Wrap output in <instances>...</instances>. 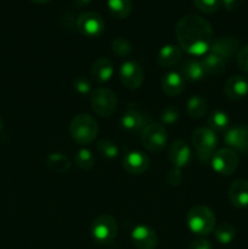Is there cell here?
I'll return each instance as SVG.
<instances>
[{"label": "cell", "instance_id": "obj_29", "mask_svg": "<svg viewBox=\"0 0 248 249\" xmlns=\"http://www.w3.org/2000/svg\"><path fill=\"white\" fill-rule=\"evenodd\" d=\"M74 162L79 169L88 172V170L92 169V167L95 165V158L91 151L88 150V148H82L75 153Z\"/></svg>", "mask_w": 248, "mask_h": 249}, {"label": "cell", "instance_id": "obj_38", "mask_svg": "<svg viewBox=\"0 0 248 249\" xmlns=\"http://www.w3.org/2000/svg\"><path fill=\"white\" fill-rule=\"evenodd\" d=\"M242 0H221V5L224 6V9H226L228 11H233V10L237 9L241 5Z\"/></svg>", "mask_w": 248, "mask_h": 249}, {"label": "cell", "instance_id": "obj_32", "mask_svg": "<svg viewBox=\"0 0 248 249\" xmlns=\"http://www.w3.org/2000/svg\"><path fill=\"white\" fill-rule=\"evenodd\" d=\"M97 151L100 152V155L104 156L106 158H114L118 156V147L114 142L109 140H101L97 143Z\"/></svg>", "mask_w": 248, "mask_h": 249}, {"label": "cell", "instance_id": "obj_27", "mask_svg": "<svg viewBox=\"0 0 248 249\" xmlns=\"http://www.w3.org/2000/svg\"><path fill=\"white\" fill-rule=\"evenodd\" d=\"M216 241L221 245H229L236 237V229L229 223H221L214 229Z\"/></svg>", "mask_w": 248, "mask_h": 249}, {"label": "cell", "instance_id": "obj_11", "mask_svg": "<svg viewBox=\"0 0 248 249\" xmlns=\"http://www.w3.org/2000/svg\"><path fill=\"white\" fill-rule=\"evenodd\" d=\"M240 50V41L235 36H221V38L213 40L209 53L219 56L224 61L231 60L235 57L236 53Z\"/></svg>", "mask_w": 248, "mask_h": 249}, {"label": "cell", "instance_id": "obj_21", "mask_svg": "<svg viewBox=\"0 0 248 249\" xmlns=\"http://www.w3.org/2000/svg\"><path fill=\"white\" fill-rule=\"evenodd\" d=\"M180 72H181L184 79L192 80V82L203 79L204 74H206L201 65V61H197L195 58H186L182 61Z\"/></svg>", "mask_w": 248, "mask_h": 249}, {"label": "cell", "instance_id": "obj_23", "mask_svg": "<svg viewBox=\"0 0 248 249\" xmlns=\"http://www.w3.org/2000/svg\"><path fill=\"white\" fill-rule=\"evenodd\" d=\"M201 65L202 67H203V71L206 74L219 75L225 71L226 61H224L223 58L214 55V53H206L204 56H202Z\"/></svg>", "mask_w": 248, "mask_h": 249}, {"label": "cell", "instance_id": "obj_14", "mask_svg": "<svg viewBox=\"0 0 248 249\" xmlns=\"http://www.w3.org/2000/svg\"><path fill=\"white\" fill-rule=\"evenodd\" d=\"M191 148L185 141L175 140L173 141L169 147V160L174 168H185L191 162Z\"/></svg>", "mask_w": 248, "mask_h": 249}, {"label": "cell", "instance_id": "obj_19", "mask_svg": "<svg viewBox=\"0 0 248 249\" xmlns=\"http://www.w3.org/2000/svg\"><path fill=\"white\" fill-rule=\"evenodd\" d=\"M224 94L233 101L242 99L248 94V82L241 75H233L225 83Z\"/></svg>", "mask_w": 248, "mask_h": 249}, {"label": "cell", "instance_id": "obj_34", "mask_svg": "<svg viewBox=\"0 0 248 249\" xmlns=\"http://www.w3.org/2000/svg\"><path fill=\"white\" fill-rule=\"evenodd\" d=\"M73 87H74L75 91L80 95H88L91 90V85H90L89 80L83 77H78L73 83Z\"/></svg>", "mask_w": 248, "mask_h": 249}, {"label": "cell", "instance_id": "obj_37", "mask_svg": "<svg viewBox=\"0 0 248 249\" xmlns=\"http://www.w3.org/2000/svg\"><path fill=\"white\" fill-rule=\"evenodd\" d=\"M189 249H212V245L206 238H197L190 243Z\"/></svg>", "mask_w": 248, "mask_h": 249}, {"label": "cell", "instance_id": "obj_2", "mask_svg": "<svg viewBox=\"0 0 248 249\" xmlns=\"http://www.w3.org/2000/svg\"><path fill=\"white\" fill-rule=\"evenodd\" d=\"M70 134L73 140L79 145H89L99 134L96 119L87 113L78 114L71 122Z\"/></svg>", "mask_w": 248, "mask_h": 249}, {"label": "cell", "instance_id": "obj_8", "mask_svg": "<svg viewBox=\"0 0 248 249\" xmlns=\"http://www.w3.org/2000/svg\"><path fill=\"white\" fill-rule=\"evenodd\" d=\"M77 28L82 36L88 38H97L104 33L105 21L97 12L88 11L78 17Z\"/></svg>", "mask_w": 248, "mask_h": 249}, {"label": "cell", "instance_id": "obj_26", "mask_svg": "<svg viewBox=\"0 0 248 249\" xmlns=\"http://www.w3.org/2000/svg\"><path fill=\"white\" fill-rule=\"evenodd\" d=\"M187 113L191 116L192 118H202L206 116L208 112V104H207L206 99L199 95H195V96L190 97L187 101Z\"/></svg>", "mask_w": 248, "mask_h": 249}, {"label": "cell", "instance_id": "obj_1", "mask_svg": "<svg viewBox=\"0 0 248 249\" xmlns=\"http://www.w3.org/2000/svg\"><path fill=\"white\" fill-rule=\"evenodd\" d=\"M175 36L180 48L192 56H204L213 43L211 23L198 15L181 17L175 27Z\"/></svg>", "mask_w": 248, "mask_h": 249}, {"label": "cell", "instance_id": "obj_24", "mask_svg": "<svg viewBox=\"0 0 248 249\" xmlns=\"http://www.w3.org/2000/svg\"><path fill=\"white\" fill-rule=\"evenodd\" d=\"M107 6L112 16L118 19H124L131 14L133 2L131 0H108Z\"/></svg>", "mask_w": 248, "mask_h": 249}, {"label": "cell", "instance_id": "obj_3", "mask_svg": "<svg viewBox=\"0 0 248 249\" xmlns=\"http://www.w3.org/2000/svg\"><path fill=\"white\" fill-rule=\"evenodd\" d=\"M187 225L194 233L207 236L215 229V216L206 206H195L187 213Z\"/></svg>", "mask_w": 248, "mask_h": 249}, {"label": "cell", "instance_id": "obj_35", "mask_svg": "<svg viewBox=\"0 0 248 249\" xmlns=\"http://www.w3.org/2000/svg\"><path fill=\"white\" fill-rule=\"evenodd\" d=\"M165 180H167V182L170 186H179L182 181L181 169H179V168H173L172 170L168 172Z\"/></svg>", "mask_w": 248, "mask_h": 249}, {"label": "cell", "instance_id": "obj_25", "mask_svg": "<svg viewBox=\"0 0 248 249\" xmlns=\"http://www.w3.org/2000/svg\"><path fill=\"white\" fill-rule=\"evenodd\" d=\"M46 165H48V168H50L53 172L63 174V173L70 170L71 162L70 160H68L67 156L63 155V153L53 152L51 153V155H49L48 158H46Z\"/></svg>", "mask_w": 248, "mask_h": 249}, {"label": "cell", "instance_id": "obj_28", "mask_svg": "<svg viewBox=\"0 0 248 249\" xmlns=\"http://www.w3.org/2000/svg\"><path fill=\"white\" fill-rule=\"evenodd\" d=\"M230 118L223 111H214L208 118V125L213 131H223L229 128Z\"/></svg>", "mask_w": 248, "mask_h": 249}, {"label": "cell", "instance_id": "obj_41", "mask_svg": "<svg viewBox=\"0 0 248 249\" xmlns=\"http://www.w3.org/2000/svg\"><path fill=\"white\" fill-rule=\"evenodd\" d=\"M2 128H4V122H2V119L0 118V130H1Z\"/></svg>", "mask_w": 248, "mask_h": 249}, {"label": "cell", "instance_id": "obj_36", "mask_svg": "<svg viewBox=\"0 0 248 249\" xmlns=\"http://www.w3.org/2000/svg\"><path fill=\"white\" fill-rule=\"evenodd\" d=\"M237 63L241 67V70L248 73V44L243 46L237 53Z\"/></svg>", "mask_w": 248, "mask_h": 249}, {"label": "cell", "instance_id": "obj_4", "mask_svg": "<svg viewBox=\"0 0 248 249\" xmlns=\"http://www.w3.org/2000/svg\"><path fill=\"white\" fill-rule=\"evenodd\" d=\"M191 140L199 160L204 163L209 162L218 146V136L215 131L211 128H198L192 133Z\"/></svg>", "mask_w": 248, "mask_h": 249}, {"label": "cell", "instance_id": "obj_16", "mask_svg": "<svg viewBox=\"0 0 248 249\" xmlns=\"http://www.w3.org/2000/svg\"><path fill=\"white\" fill-rule=\"evenodd\" d=\"M148 125V117L138 108L130 107L128 111L122 116L121 118V126L128 131H140L143 130Z\"/></svg>", "mask_w": 248, "mask_h": 249}, {"label": "cell", "instance_id": "obj_22", "mask_svg": "<svg viewBox=\"0 0 248 249\" xmlns=\"http://www.w3.org/2000/svg\"><path fill=\"white\" fill-rule=\"evenodd\" d=\"M91 75L99 83H105L113 75V66L107 58H97L91 66Z\"/></svg>", "mask_w": 248, "mask_h": 249}, {"label": "cell", "instance_id": "obj_39", "mask_svg": "<svg viewBox=\"0 0 248 249\" xmlns=\"http://www.w3.org/2000/svg\"><path fill=\"white\" fill-rule=\"evenodd\" d=\"M75 1V5H77L78 7H83V6H87V5H89L90 2H91V0H74Z\"/></svg>", "mask_w": 248, "mask_h": 249}, {"label": "cell", "instance_id": "obj_13", "mask_svg": "<svg viewBox=\"0 0 248 249\" xmlns=\"http://www.w3.org/2000/svg\"><path fill=\"white\" fill-rule=\"evenodd\" d=\"M123 167L130 174L140 175L147 172L150 167V160L145 153L140 151H130L124 156Z\"/></svg>", "mask_w": 248, "mask_h": 249}, {"label": "cell", "instance_id": "obj_20", "mask_svg": "<svg viewBox=\"0 0 248 249\" xmlns=\"http://www.w3.org/2000/svg\"><path fill=\"white\" fill-rule=\"evenodd\" d=\"M162 89L168 96H177L185 89L184 78L177 72H169L162 78Z\"/></svg>", "mask_w": 248, "mask_h": 249}, {"label": "cell", "instance_id": "obj_10", "mask_svg": "<svg viewBox=\"0 0 248 249\" xmlns=\"http://www.w3.org/2000/svg\"><path fill=\"white\" fill-rule=\"evenodd\" d=\"M121 80L129 89H139L143 82V71L135 61H125L119 71Z\"/></svg>", "mask_w": 248, "mask_h": 249}, {"label": "cell", "instance_id": "obj_9", "mask_svg": "<svg viewBox=\"0 0 248 249\" xmlns=\"http://www.w3.org/2000/svg\"><path fill=\"white\" fill-rule=\"evenodd\" d=\"M214 172L220 175H231L238 167V156L231 148H221L213 155L211 160Z\"/></svg>", "mask_w": 248, "mask_h": 249}, {"label": "cell", "instance_id": "obj_31", "mask_svg": "<svg viewBox=\"0 0 248 249\" xmlns=\"http://www.w3.org/2000/svg\"><path fill=\"white\" fill-rule=\"evenodd\" d=\"M112 50L119 57H126L131 53V44L125 38H117L112 41Z\"/></svg>", "mask_w": 248, "mask_h": 249}, {"label": "cell", "instance_id": "obj_15", "mask_svg": "<svg viewBox=\"0 0 248 249\" xmlns=\"http://www.w3.org/2000/svg\"><path fill=\"white\" fill-rule=\"evenodd\" d=\"M226 145L231 147V150H237L241 152L248 151V126L238 125L230 128L224 138Z\"/></svg>", "mask_w": 248, "mask_h": 249}, {"label": "cell", "instance_id": "obj_7", "mask_svg": "<svg viewBox=\"0 0 248 249\" xmlns=\"http://www.w3.org/2000/svg\"><path fill=\"white\" fill-rule=\"evenodd\" d=\"M145 148L151 152H159L165 147L168 142V133L165 128L160 124H148L141 134Z\"/></svg>", "mask_w": 248, "mask_h": 249}, {"label": "cell", "instance_id": "obj_5", "mask_svg": "<svg viewBox=\"0 0 248 249\" xmlns=\"http://www.w3.org/2000/svg\"><path fill=\"white\" fill-rule=\"evenodd\" d=\"M91 236L100 245H108L113 242L118 232L116 219L109 214H101L97 216L91 225Z\"/></svg>", "mask_w": 248, "mask_h": 249}, {"label": "cell", "instance_id": "obj_6", "mask_svg": "<svg viewBox=\"0 0 248 249\" xmlns=\"http://www.w3.org/2000/svg\"><path fill=\"white\" fill-rule=\"evenodd\" d=\"M90 104L96 114L101 117H111L117 111L118 100L112 90L107 88H99L91 94Z\"/></svg>", "mask_w": 248, "mask_h": 249}, {"label": "cell", "instance_id": "obj_17", "mask_svg": "<svg viewBox=\"0 0 248 249\" xmlns=\"http://www.w3.org/2000/svg\"><path fill=\"white\" fill-rule=\"evenodd\" d=\"M229 201L236 208L248 207V181L237 179L229 187Z\"/></svg>", "mask_w": 248, "mask_h": 249}, {"label": "cell", "instance_id": "obj_12", "mask_svg": "<svg viewBox=\"0 0 248 249\" xmlns=\"http://www.w3.org/2000/svg\"><path fill=\"white\" fill-rule=\"evenodd\" d=\"M131 241L138 249H156L158 245L157 233L147 225H138L131 231Z\"/></svg>", "mask_w": 248, "mask_h": 249}, {"label": "cell", "instance_id": "obj_18", "mask_svg": "<svg viewBox=\"0 0 248 249\" xmlns=\"http://www.w3.org/2000/svg\"><path fill=\"white\" fill-rule=\"evenodd\" d=\"M157 63L162 68H170L181 61V49L177 45L167 44L162 46L157 53Z\"/></svg>", "mask_w": 248, "mask_h": 249}, {"label": "cell", "instance_id": "obj_30", "mask_svg": "<svg viewBox=\"0 0 248 249\" xmlns=\"http://www.w3.org/2000/svg\"><path fill=\"white\" fill-rule=\"evenodd\" d=\"M192 2L203 14H214L221 5V0H192Z\"/></svg>", "mask_w": 248, "mask_h": 249}, {"label": "cell", "instance_id": "obj_40", "mask_svg": "<svg viewBox=\"0 0 248 249\" xmlns=\"http://www.w3.org/2000/svg\"><path fill=\"white\" fill-rule=\"evenodd\" d=\"M31 1L35 2V4H48V2H50L51 0H31Z\"/></svg>", "mask_w": 248, "mask_h": 249}, {"label": "cell", "instance_id": "obj_33", "mask_svg": "<svg viewBox=\"0 0 248 249\" xmlns=\"http://www.w3.org/2000/svg\"><path fill=\"white\" fill-rule=\"evenodd\" d=\"M179 118V112L175 107H165L160 114V119L165 124H173Z\"/></svg>", "mask_w": 248, "mask_h": 249}]
</instances>
